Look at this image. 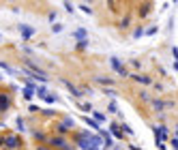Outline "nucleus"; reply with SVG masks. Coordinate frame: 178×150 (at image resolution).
I'll list each match as a JSON object with an SVG mask.
<instances>
[{"label": "nucleus", "instance_id": "nucleus-2", "mask_svg": "<svg viewBox=\"0 0 178 150\" xmlns=\"http://www.w3.org/2000/svg\"><path fill=\"white\" fill-rule=\"evenodd\" d=\"M7 105H9V99H7L4 94H0V109H4Z\"/></svg>", "mask_w": 178, "mask_h": 150}, {"label": "nucleus", "instance_id": "nucleus-4", "mask_svg": "<svg viewBox=\"0 0 178 150\" xmlns=\"http://www.w3.org/2000/svg\"><path fill=\"white\" fill-rule=\"evenodd\" d=\"M157 135H159V139H163L165 137V129H157Z\"/></svg>", "mask_w": 178, "mask_h": 150}, {"label": "nucleus", "instance_id": "nucleus-1", "mask_svg": "<svg viewBox=\"0 0 178 150\" xmlns=\"http://www.w3.org/2000/svg\"><path fill=\"white\" fill-rule=\"evenodd\" d=\"M32 28H30V26H22V34H24V37H32Z\"/></svg>", "mask_w": 178, "mask_h": 150}, {"label": "nucleus", "instance_id": "nucleus-3", "mask_svg": "<svg viewBox=\"0 0 178 150\" xmlns=\"http://www.w3.org/2000/svg\"><path fill=\"white\" fill-rule=\"evenodd\" d=\"M4 144H7L9 148H15V146H17V139H15V137H9V139H7Z\"/></svg>", "mask_w": 178, "mask_h": 150}]
</instances>
